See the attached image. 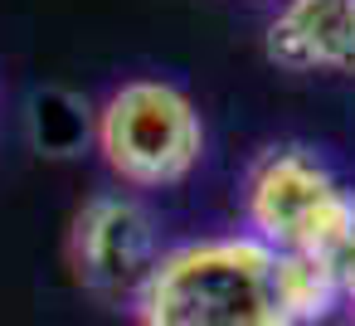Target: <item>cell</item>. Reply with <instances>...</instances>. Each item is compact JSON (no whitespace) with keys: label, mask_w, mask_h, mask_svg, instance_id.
I'll use <instances>...</instances> for the list:
<instances>
[{"label":"cell","mask_w":355,"mask_h":326,"mask_svg":"<svg viewBox=\"0 0 355 326\" xmlns=\"http://www.w3.org/2000/svg\"><path fill=\"white\" fill-rule=\"evenodd\" d=\"M161 258L156 219L132 195H93L69 234V263L83 292L107 307H137L151 268Z\"/></svg>","instance_id":"4"},{"label":"cell","mask_w":355,"mask_h":326,"mask_svg":"<svg viewBox=\"0 0 355 326\" xmlns=\"http://www.w3.org/2000/svg\"><path fill=\"white\" fill-rule=\"evenodd\" d=\"M268 59L287 74H355V0H287Z\"/></svg>","instance_id":"5"},{"label":"cell","mask_w":355,"mask_h":326,"mask_svg":"<svg viewBox=\"0 0 355 326\" xmlns=\"http://www.w3.org/2000/svg\"><path fill=\"white\" fill-rule=\"evenodd\" d=\"M30 132H35V146L44 156H73L78 141L88 137V103L64 93V88H49L30 108Z\"/></svg>","instance_id":"7"},{"label":"cell","mask_w":355,"mask_h":326,"mask_svg":"<svg viewBox=\"0 0 355 326\" xmlns=\"http://www.w3.org/2000/svg\"><path fill=\"white\" fill-rule=\"evenodd\" d=\"M93 132H98V151L112 166V175L141 190L180 185L205 156V122L195 103L161 78L122 83L103 103Z\"/></svg>","instance_id":"2"},{"label":"cell","mask_w":355,"mask_h":326,"mask_svg":"<svg viewBox=\"0 0 355 326\" xmlns=\"http://www.w3.org/2000/svg\"><path fill=\"white\" fill-rule=\"evenodd\" d=\"M326 268H331V277H336L340 297H355V214H350L345 234L336 239V248L326 253Z\"/></svg>","instance_id":"8"},{"label":"cell","mask_w":355,"mask_h":326,"mask_svg":"<svg viewBox=\"0 0 355 326\" xmlns=\"http://www.w3.org/2000/svg\"><path fill=\"white\" fill-rule=\"evenodd\" d=\"M355 214V195L306 151L277 146L248 175V224L277 253L326 258Z\"/></svg>","instance_id":"3"},{"label":"cell","mask_w":355,"mask_h":326,"mask_svg":"<svg viewBox=\"0 0 355 326\" xmlns=\"http://www.w3.org/2000/svg\"><path fill=\"white\" fill-rule=\"evenodd\" d=\"M277 292H282L292 326L326 321L340 302V287H336L326 258H311V253H277Z\"/></svg>","instance_id":"6"},{"label":"cell","mask_w":355,"mask_h":326,"mask_svg":"<svg viewBox=\"0 0 355 326\" xmlns=\"http://www.w3.org/2000/svg\"><path fill=\"white\" fill-rule=\"evenodd\" d=\"M141 326H292L277 292V248L253 234L180 243L156 258L141 297Z\"/></svg>","instance_id":"1"}]
</instances>
